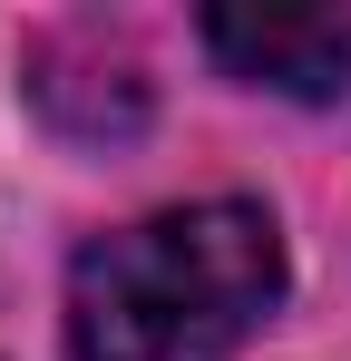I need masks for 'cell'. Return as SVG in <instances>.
Returning <instances> with one entry per match:
<instances>
[{
	"mask_svg": "<svg viewBox=\"0 0 351 361\" xmlns=\"http://www.w3.org/2000/svg\"><path fill=\"white\" fill-rule=\"evenodd\" d=\"M283 302V235L264 205H176L68 264V361H225Z\"/></svg>",
	"mask_w": 351,
	"mask_h": 361,
	"instance_id": "cell-1",
	"label": "cell"
},
{
	"mask_svg": "<svg viewBox=\"0 0 351 361\" xmlns=\"http://www.w3.org/2000/svg\"><path fill=\"white\" fill-rule=\"evenodd\" d=\"M205 49L234 78H264L292 98H332L351 68V20L332 10H205Z\"/></svg>",
	"mask_w": 351,
	"mask_h": 361,
	"instance_id": "cell-2",
	"label": "cell"
}]
</instances>
